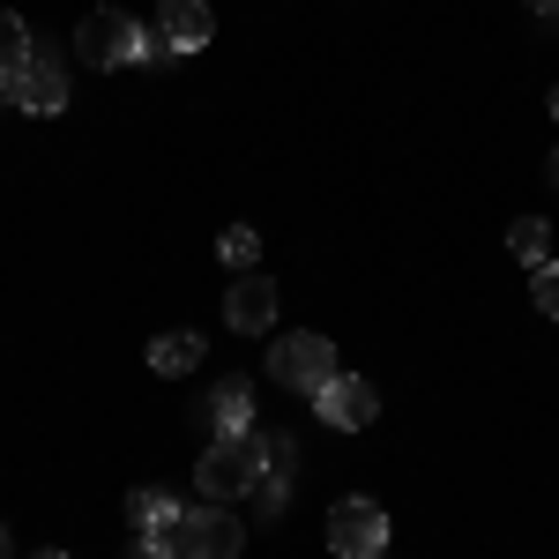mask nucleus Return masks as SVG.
Wrapping results in <instances>:
<instances>
[{
  "mask_svg": "<svg viewBox=\"0 0 559 559\" xmlns=\"http://www.w3.org/2000/svg\"><path fill=\"white\" fill-rule=\"evenodd\" d=\"M261 432H216L210 448H202V463H194V477H202V500H239V492H261Z\"/></svg>",
  "mask_w": 559,
  "mask_h": 559,
  "instance_id": "1",
  "label": "nucleus"
},
{
  "mask_svg": "<svg viewBox=\"0 0 559 559\" xmlns=\"http://www.w3.org/2000/svg\"><path fill=\"white\" fill-rule=\"evenodd\" d=\"M173 552L179 559H239V552H247V522L231 515L224 500H202V508H187V515H179Z\"/></svg>",
  "mask_w": 559,
  "mask_h": 559,
  "instance_id": "2",
  "label": "nucleus"
},
{
  "mask_svg": "<svg viewBox=\"0 0 559 559\" xmlns=\"http://www.w3.org/2000/svg\"><path fill=\"white\" fill-rule=\"evenodd\" d=\"M336 373H344V366H336V344H329V336H284V344L269 350V381H276V388L321 395Z\"/></svg>",
  "mask_w": 559,
  "mask_h": 559,
  "instance_id": "3",
  "label": "nucleus"
},
{
  "mask_svg": "<svg viewBox=\"0 0 559 559\" xmlns=\"http://www.w3.org/2000/svg\"><path fill=\"white\" fill-rule=\"evenodd\" d=\"M75 45H83V68H128L134 52H142V23H134L128 8H90Z\"/></svg>",
  "mask_w": 559,
  "mask_h": 559,
  "instance_id": "4",
  "label": "nucleus"
},
{
  "mask_svg": "<svg viewBox=\"0 0 559 559\" xmlns=\"http://www.w3.org/2000/svg\"><path fill=\"white\" fill-rule=\"evenodd\" d=\"M8 105H23V112H38V120H52V112L68 105V60H60L52 45H31V60H23V75H15V90H8Z\"/></svg>",
  "mask_w": 559,
  "mask_h": 559,
  "instance_id": "5",
  "label": "nucleus"
},
{
  "mask_svg": "<svg viewBox=\"0 0 559 559\" xmlns=\"http://www.w3.org/2000/svg\"><path fill=\"white\" fill-rule=\"evenodd\" d=\"M329 545H336V559H381L388 552V515L373 500H336L329 508Z\"/></svg>",
  "mask_w": 559,
  "mask_h": 559,
  "instance_id": "6",
  "label": "nucleus"
},
{
  "mask_svg": "<svg viewBox=\"0 0 559 559\" xmlns=\"http://www.w3.org/2000/svg\"><path fill=\"white\" fill-rule=\"evenodd\" d=\"M313 411H321V426H336V432H366L381 418V388L358 381V373H336V381L313 395Z\"/></svg>",
  "mask_w": 559,
  "mask_h": 559,
  "instance_id": "7",
  "label": "nucleus"
},
{
  "mask_svg": "<svg viewBox=\"0 0 559 559\" xmlns=\"http://www.w3.org/2000/svg\"><path fill=\"white\" fill-rule=\"evenodd\" d=\"M224 321H231L239 336H261V329L276 321V284H261L254 269H247V276L224 292Z\"/></svg>",
  "mask_w": 559,
  "mask_h": 559,
  "instance_id": "8",
  "label": "nucleus"
},
{
  "mask_svg": "<svg viewBox=\"0 0 559 559\" xmlns=\"http://www.w3.org/2000/svg\"><path fill=\"white\" fill-rule=\"evenodd\" d=\"M157 31L173 38V52H202L216 31V15H210V0H165L157 8Z\"/></svg>",
  "mask_w": 559,
  "mask_h": 559,
  "instance_id": "9",
  "label": "nucleus"
},
{
  "mask_svg": "<svg viewBox=\"0 0 559 559\" xmlns=\"http://www.w3.org/2000/svg\"><path fill=\"white\" fill-rule=\"evenodd\" d=\"M179 515H187V508H179L165 485H134V492H128V522L142 530V537H173Z\"/></svg>",
  "mask_w": 559,
  "mask_h": 559,
  "instance_id": "10",
  "label": "nucleus"
},
{
  "mask_svg": "<svg viewBox=\"0 0 559 559\" xmlns=\"http://www.w3.org/2000/svg\"><path fill=\"white\" fill-rule=\"evenodd\" d=\"M202 418H210V432H254V388L239 381H216V395L202 403Z\"/></svg>",
  "mask_w": 559,
  "mask_h": 559,
  "instance_id": "11",
  "label": "nucleus"
},
{
  "mask_svg": "<svg viewBox=\"0 0 559 559\" xmlns=\"http://www.w3.org/2000/svg\"><path fill=\"white\" fill-rule=\"evenodd\" d=\"M23 60H31V31H23V15H15V8H0V97L15 90Z\"/></svg>",
  "mask_w": 559,
  "mask_h": 559,
  "instance_id": "12",
  "label": "nucleus"
},
{
  "mask_svg": "<svg viewBox=\"0 0 559 559\" xmlns=\"http://www.w3.org/2000/svg\"><path fill=\"white\" fill-rule=\"evenodd\" d=\"M194 358H202V336H194V329H173V336H157V344H150V366H157L165 381L194 373Z\"/></svg>",
  "mask_w": 559,
  "mask_h": 559,
  "instance_id": "13",
  "label": "nucleus"
},
{
  "mask_svg": "<svg viewBox=\"0 0 559 559\" xmlns=\"http://www.w3.org/2000/svg\"><path fill=\"white\" fill-rule=\"evenodd\" d=\"M508 247H515V261L530 269V276H537V269L552 261V239H545V224H537V216H522L515 231H508Z\"/></svg>",
  "mask_w": 559,
  "mask_h": 559,
  "instance_id": "14",
  "label": "nucleus"
},
{
  "mask_svg": "<svg viewBox=\"0 0 559 559\" xmlns=\"http://www.w3.org/2000/svg\"><path fill=\"white\" fill-rule=\"evenodd\" d=\"M216 254L231 261V269H254V261H261V231H254V224H231V231H224V247H216Z\"/></svg>",
  "mask_w": 559,
  "mask_h": 559,
  "instance_id": "15",
  "label": "nucleus"
},
{
  "mask_svg": "<svg viewBox=\"0 0 559 559\" xmlns=\"http://www.w3.org/2000/svg\"><path fill=\"white\" fill-rule=\"evenodd\" d=\"M530 292H537V306H545V313L559 321V261H545V269L530 276Z\"/></svg>",
  "mask_w": 559,
  "mask_h": 559,
  "instance_id": "16",
  "label": "nucleus"
},
{
  "mask_svg": "<svg viewBox=\"0 0 559 559\" xmlns=\"http://www.w3.org/2000/svg\"><path fill=\"white\" fill-rule=\"evenodd\" d=\"M134 60H150V68H165V60H179V52H173V38H165V31H142V52H134Z\"/></svg>",
  "mask_w": 559,
  "mask_h": 559,
  "instance_id": "17",
  "label": "nucleus"
},
{
  "mask_svg": "<svg viewBox=\"0 0 559 559\" xmlns=\"http://www.w3.org/2000/svg\"><path fill=\"white\" fill-rule=\"evenodd\" d=\"M128 559H179V552H173V537H134Z\"/></svg>",
  "mask_w": 559,
  "mask_h": 559,
  "instance_id": "18",
  "label": "nucleus"
},
{
  "mask_svg": "<svg viewBox=\"0 0 559 559\" xmlns=\"http://www.w3.org/2000/svg\"><path fill=\"white\" fill-rule=\"evenodd\" d=\"M530 8H537V15H545V23H559V0H530Z\"/></svg>",
  "mask_w": 559,
  "mask_h": 559,
  "instance_id": "19",
  "label": "nucleus"
},
{
  "mask_svg": "<svg viewBox=\"0 0 559 559\" xmlns=\"http://www.w3.org/2000/svg\"><path fill=\"white\" fill-rule=\"evenodd\" d=\"M0 559H15V545H8V530H0Z\"/></svg>",
  "mask_w": 559,
  "mask_h": 559,
  "instance_id": "20",
  "label": "nucleus"
},
{
  "mask_svg": "<svg viewBox=\"0 0 559 559\" xmlns=\"http://www.w3.org/2000/svg\"><path fill=\"white\" fill-rule=\"evenodd\" d=\"M552 187H559V150H552Z\"/></svg>",
  "mask_w": 559,
  "mask_h": 559,
  "instance_id": "21",
  "label": "nucleus"
},
{
  "mask_svg": "<svg viewBox=\"0 0 559 559\" xmlns=\"http://www.w3.org/2000/svg\"><path fill=\"white\" fill-rule=\"evenodd\" d=\"M552 120H559V90H552Z\"/></svg>",
  "mask_w": 559,
  "mask_h": 559,
  "instance_id": "22",
  "label": "nucleus"
},
{
  "mask_svg": "<svg viewBox=\"0 0 559 559\" xmlns=\"http://www.w3.org/2000/svg\"><path fill=\"white\" fill-rule=\"evenodd\" d=\"M38 559H68V552H38Z\"/></svg>",
  "mask_w": 559,
  "mask_h": 559,
  "instance_id": "23",
  "label": "nucleus"
}]
</instances>
